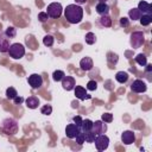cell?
<instances>
[{"label": "cell", "mask_w": 152, "mask_h": 152, "mask_svg": "<svg viewBox=\"0 0 152 152\" xmlns=\"http://www.w3.org/2000/svg\"><path fill=\"white\" fill-rule=\"evenodd\" d=\"M64 17L70 24H78L83 19V8L76 4H70L64 10Z\"/></svg>", "instance_id": "6da1fadb"}, {"label": "cell", "mask_w": 152, "mask_h": 152, "mask_svg": "<svg viewBox=\"0 0 152 152\" xmlns=\"http://www.w3.org/2000/svg\"><path fill=\"white\" fill-rule=\"evenodd\" d=\"M7 52H8V55H10L13 59H20V58H23L24 55H25V48H24V45L20 44V43H13V44L10 45Z\"/></svg>", "instance_id": "7a4b0ae2"}, {"label": "cell", "mask_w": 152, "mask_h": 152, "mask_svg": "<svg viewBox=\"0 0 152 152\" xmlns=\"http://www.w3.org/2000/svg\"><path fill=\"white\" fill-rule=\"evenodd\" d=\"M2 131L8 135L15 134L18 132V122L12 118L5 119L2 121Z\"/></svg>", "instance_id": "3957f363"}, {"label": "cell", "mask_w": 152, "mask_h": 152, "mask_svg": "<svg viewBox=\"0 0 152 152\" xmlns=\"http://www.w3.org/2000/svg\"><path fill=\"white\" fill-rule=\"evenodd\" d=\"M46 13L50 18H59L61 14H62V11H63V7L59 2H51L50 5H48V8H46Z\"/></svg>", "instance_id": "277c9868"}, {"label": "cell", "mask_w": 152, "mask_h": 152, "mask_svg": "<svg viewBox=\"0 0 152 152\" xmlns=\"http://www.w3.org/2000/svg\"><path fill=\"white\" fill-rule=\"evenodd\" d=\"M94 142H95V147H96L97 151H104L109 145V138L104 133L99 134V135L95 137Z\"/></svg>", "instance_id": "5b68a950"}, {"label": "cell", "mask_w": 152, "mask_h": 152, "mask_svg": "<svg viewBox=\"0 0 152 152\" xmlns=\"http://www.w3.org/2000/svg\"><path fill=\"white\" fill-rule=\"evenodd\" d=\"M144 42H145V37H144V33H142V32L137 31V32H133V33L131 34V40H129V43H131L132 48H134V49L140 48V46L144 44Z\"/></svg>", "instance_id": "8992f818"}, {"label": "cell", "mask_w": 152, "mask_h": 152, "mask_svg": "<svg viewBox=\"0 0 152 152\" xmlns=\"http://www.w3.org/2000/svg\"><path fill=\"white\" fill-rule=\"evenodd\" d=\"M27 82H28V84L31 86V88L38 89V88H40L42 84H43V77H42L39 74H32V75L28 76Z\"/></svg>", "instance_id": "52a82bcc"}, {"label": "cell", "mask_w": 152, "mask_h": 152, "mask_svg": "<svg viewBox=\"0 0 152 152\" xmlns=\"http://www.w3.org/2000/svg\"><path fill=\"white\" fill-rule=\"evenodd\" d=\"M131 89L134 93H145L146 89H147V86L141 80H134L132 82V84H131Z\"/></svg>", "instance_id": "ba28073f"}, {"label": "cell", "mask_w": 152, "mask_h": 152, "mask_svg": "<svg viewBox=\"0 0 152 152\" xmlns=\"http://www.w3.org/2000/svg\"><path fill=\"white\" fill-rule=\"evenodd\" d=\"M91 131H93L96 135L103 134V133H106V131H107V125H106V122H103L102 120H96L95 122H93V128H91Z\"/></svg>", "instance_id": "9c48e42d"}, {"label": "cell", "mask_w": 152, "mask_h": 152, "mask_svg": "<svg viewBox=\"0 0 152 152\" xmlns=\"http://www.w3.org/2000/svg\"><path fill=\"white\" fill-rule=\"evenodd\" d=\"M75 86H76V82H75V78L72 76H66L65 75L62 78V87H63V89L70 91V90H72L75 88Z\"/></svg>", "instance_id": "30bf717a"}, {"label": "cell", "mask_w": 152, "mask_h": 152, "mask_svg": "<svg viewBox=\"0 0 152 152\" xmlns=\"http://www.w3.org/2000/svg\"><path fill=\"white\" fill-rule=\"evenodd\" d=\"M74 90H75V95H76V97L78 99V100H87V99H90L91 96L87 93V90H86V88H83L82 86H75V88H74Z\"/></svg>", "instance_id": "8fae6325"}, {"label": "cell", "mask_w": 152, "mask_h": 152, "mask_svg": "<svg viewBox=\"0 0 152 152\" xmlns=\"http://www.w3.org/2000/svg\"><path fill=\"white\" fill-rule=\"evenodd\" d=\"M80 127L78 126H76L75 124H69V125H66V127H65V135L69 138V139H74L75 137H76V134L80 132Z\"/></svg>", "instance_id": "7c38bea8"}, {"label": "cell", "mask_w": 152, "mask_h": 152, "mask_svg": "<svg viewBox=\"0 0 152 152\" xmlns=\"http://www.w3.org/2000/svg\"><path fill=\"white\" fill-rule=\"evenodd\" d=\"M121 140L125 145H131L135 141V134L132 131H125L121 134Z\"/></svg>", "instance_id": "4fadbf2b"}, {"label": "cell", "mask_w": 152, "mask_h": 152, "mask_svg": "<svg viewBox=\"0 0 152 152\" xmlns=\"http://www.w3.org/2000/svg\"><path fill=\"white\" fill-rule=\"evenodd\" d=\"M10 45V38L4 32H0V52H7Z\"/></svg>", "instance_id": "5bb4252c"}, {"label": "cell", "mask_w": 152, "mask_h": 152, "mask_svg": "<svg viewBox=\"0 0 152 152\" xmlns=\"http://www.w3.org/2000/svg\"><path fill=\"white\" fill-rule=\"evenodd\" d=\"M80 66L83 71H89L93 69L94 66V63H93V59L90 57H83L81 61H80Z\"/></svg>", "instance_id": "9a60e30c"}, {"label": "cell", "mask_w": 152, "mask_h": 152, "mask_svg": "<svg viewBox=\"0 0 152 152\" xmlns=\"http://www.w3.org/2000/svg\"><path fill=\"white\" fill-rule=\"evenodd\" d=\"M138 10L141 12V14H151L152 13V6L147 1H140L138 4Z\"/></svg>", "instance_id": "2e32d148"}, {"label": "cell", "mask_w": 152, "mask_h": 152, "mask_svg": "<svg viewBox=\"0 0 152 152\" xmlns=\"http://www.w3.org/2000/svg\"><path fill=\"white\" fill-rule=\"evenodd\" d=\"M95 10H96V13H97V14L103 15V14H108V12H109V6H108L106 2H97Z\"/></svg>", "instance_id": "e0dca14e"}, {"label": "cell", "mask_w": 152, "mask_h": 152, "mask_svg": "<svg viewBox=\"0 0 152 152\" xmlns=\"http://www.w3.org/2000/svg\"><path fill=\"white\" fill-rule=\"evenodd\" d=\"M25 102H26V106H27L28 108L36 109V108L38 107V104H39V99L36 97V96H28Z\"/></svg>", "instance_id": "ac0fdd59"}, {"label": "cell", "mask_w": 152, "mask_h": 152, "mask_svg": "<svg viewBox=\"0 0 152 152\" xmlns=\"http://www.w3.org/2000/svg\"><path fill=\"white\" fill-rule=\"evenodd\" d=\"M99 24L102 26V27H110L112 26V19L108 14H103L100 17L99 19Z\"/></svg>", "instance_id": "d6986e66"}, {"label": "cell", "mask_w": 152, "mask_h": 152, "mask_svg": "<svg viewBox=\"0 0 152 152\" xmlns=\"http://www.w3.org/2000/svg\"><path fill=\"white\" fill-rule=\"evenodd\" d=\"M91 128H93V121L90 119H83L82 124H81V131H83L86 133V132L91 131Z\"/></svg>", "instance_id": "ffe728a7"}, {"label": "cell", "mask_w": 152, "mask_h": 152, "mask_svg": "<svg viewBox=\"0 0 152 152\" xmlns=\"http://www.w3.org/2000/svg\"><path fill=\"white\" fill-rule=\"evenodd\" d=\"M115 80L119 82V83H126L127 80H128V74L125 72V71H118L115 74Z\"/></svg>", "instance_id": "44dd1931"}, {"label": "cell", "mask_w": 152, "mask_h": 152, "mask_svg": "<svg viewBox=\"0 0 152 152\" xmlns=\"http://www.w3.org/2000/svg\"><path fill=\"white\" fill-rule=\"evenodd\" d=\"M128 17H129V19H132V20H139L140 17H141V12H140L138 8H132V10H129V12H128Z\"/></svg>", "instance_id": "7402d4cb"}, {"label": "cell", "mask_w": 152, "mask_h": 152, "mask_svg": "<svg viewBox=\"0 0 152 152\" xmlns=\"http://www.w3.org/2000/svg\"><path fill=\"white\" fill-rule=\"evenodd\" d=\"M139 20H140V24L142 26H147V25H150L152 23V15L151 14H141Z\"/></svg>", "instance_id": "603a6c76"}, {"label": "cell", "mask_w": 152, "mask_h": 152, "mask_svg": "<svg viewBox=\"0 0 152 152\" xmlns=\"http://www.w3.org/2000/svg\"><path fill=\"white\" fill-rule=\"evenodd\" d=\"M135 62H137L140 66H145V65L147 64V57H146L144 53H139V55H137V57H135Z\"/></svg>", "instance_id": "cb8c5ba5"}, {"label": "cell", "mask_w": 152, "mask_h": 152, "mask_svg": "<svg viewBox=\"0 0 152 152\" xmlns=\"http://www.w3.org/2000/svg\"><path fill=\"white\" fill-rule=\"evenodd\" d=\"M84 40H86L87 44L93 45V44L96 42V37H95V34H94L93 32H88V33L86 34V37H84Z\"/></svg>", "instance_id": "d4e9b609"}, {"label": "cell", "mask_w": 152, "mask_h": 152, "mask_svg": "<svg viewBox=\"0 0 152 152\" xmlns=\"http://www.w3.org/2000/svg\"><path fill=\"white\" fill-rule=\"evenodd\" d=\"M64 76H65V74H64V71H62V70H56V71H53V74H52V78H53L55 82L62 81V78H63Z\"/></svg>", "instance_id": "484cf974"}, {"label": "cell", "mask_w": 152, "mask_h": 152, "mask_svg": "<svg viewBox=\"0 0 152 152\" xmlns=\"http://www.w3.org/2000/svg\"><path fill=\"white\" fill-rule=\"evenodd\" d=\"M17 95H18V93H17V90H15L13 87H10V88L6 89V97H7V99L13 100Z\"/></svg>", "instance_id": "4316f807"}, {"label": "cell", "mask_w": 152, "mask_h": 152, "mask_svg": "<svg viewBox=\"0 0 152 152\" xmlns=\"http://www.w3.org/2000/svg\"><path fill=\"white\" fill-rule=\"evenodd\" d=\"M53 42H55V38L51 34H46L43 38V43H44L45 46H52L53 45Z\"/></svg>", "instance_id": "83f0119b"}, {"label": "cell", "mask_w": 152, "mask_h": 152, "mask_svg": "<svg viewBox=\"0 0 152 152\" xmlns=\"http://www.w3.org/2000/svg\"><path fill=\"white\" fill-rule=\"evenodd\" d=\"M5 34L11 39V38H14L15 37V34H17V30L13 27V26H8L7 28H6V31H5Z\"/></svg>", "instance_id": "f1b7e54d"}, {"label": "cell", "mask_w": 152, "mask_h": 152, "mask_svg": "<svg viewBox=\"0 0 152 152\" xmlns=\"http://www.w3.org/2000/svg\"><path fill=\"white\" fill-rule=\"evenodd\" d=\"M95 137H96V134H95L93 131H89V132H86V133H84V139H86V142H94Z\"/></svg>", "instance_id": "f546056e"}, {"label": "cell", "mask_w": 152, "mask_h": 152, "mask_svg": "<svg viewBox=\"0 0 152 152\" xmlns=\"http://www.w3.org/2000/svg\"><path fill=\"white\" fill-rule=\"evenodd\" d=\"M74 139H76V142H77V144L82 145L83 142H86V139H84V132L80 129V132L76 134V137H75Z\"/></svg>", "instance_id": "4dcf8cb0"}, {"label": "cell", "mask_w": 152, "mask_h": 152, "mask_svg": "<svg viewBox=\"0 0 152 152\" xmlns=\"http://www.w3.org/2000/svg\"><path fill=\"white\" fill-rule=\"evenodd\" d=\"M40 113L44 114V115H50L52 113V107L50 104H45L40 108Z\"/></svg>", "instance_id": "1f68e13d"}, {"label": "cell", "mask_w": 152, "mask_h": 152, "mask_svg": "<svg viewBox=\"0 0 152 152\" xmlns=\"http://www.w3.org/2000/svg\"><path fill=\"white\" fill-rule=\"evenodd\" d=\"M101 120L103 121V122H112L113 121V114H110V113H103L102 115H101Z\"/></svg>", "instance_id": "d6a6232c"}, {"label": "cell", "mask_w": 152, "mask_h": 152, "mask_svg": "<svg viewBox=\"0 0 152 152\" xmlns=\"http://www.w3.org/2000/svg\"><path fill=\"white\" fill-rule=\"evenodd\" d=\"M96 88H97V82L96 81H89L88 83H87V90H90V91H94V90H96Z\"/></svg>", "instance_id": "836d02e7"}, {"label": "cell", "mask_w": 152, "mask_h": 152, "mask_svg": "<svg viewBox=\"0 0 152 152\" xmlns=\"http://www.w3.org/2000/svg\"><path fill=\"white\" fill-rule=\"evenodd\" d=\"M48 18H49V15H48L46 12H39L38 13V19H39L40 23H45L48 20Z\"/></svg>", "instance_id": "e575fe53"}, {"label": "cell", "mask_w": 152, "mask_h": 152, "mask_svg": "<svg viewBox=\"0 0 152 152\" xmlns=\"http://www.w3.org/2000/svg\"><path fill=\"white\" fill-rule=\"evenodd\" d=\"M119 23H120V26H122V27H127V26L129 25V19L126 18V17H122V18H120Z\"/></svg>", "instance_id": "d590c367"}, {"label": "cell", "mask_w": 152, "mask_h": 152, "mask_svg": "<svg viewBox=\"0 0 152 152\" xmlns=\"http://www.w3.org/2000/svg\"><path fill=\"white\" fill-rule=\"evenodd\" d=\"M82 120H83V119H82L80 115H76V116H74V118H72V121H74V124H75L76 126H78L80 128H81V124H82Z\"/></svg>", "instance_id": "8d00e7d4"}, {"label": "cell", "mask_w": 152, "mask_h": 152, "mask_svg": "<svg viewBox=\"0 0 152 152\" xmlns=\"http://www.w3.org/2000/svg\"><path fill=\"white\" fill-rule=\"evenodd\" d=\"M13 101H14V103H17V104H19V103H21V102L24 101V99H23L21 96H18V95H17V96H15V97L13 99Z\"/></svg>", "instance_id": "74e56055"}, {"label": "cell", "mask_w": 152, "mask_h": 152, "mask_svg": "<svg viewBox=\"0 0 152 152\" xmlns=\"http://www.w3.org/2000/svg\"><path fill=\"white\" fill-rule=\"evenodd\" d=\"M75 2H76V4L82 5V4H86V2H87V0H75Z\"/></svg>", "instance_id": "f35d334b"}, {"label": "cell", "mask_w": 152, "mask_h": 152, "mask_svg": "<svg viewBox=\"0 0 152 152\" xmlns=\"http://www.w3.org/2000/svg\"><path fill=\"white\" fill-rule=\"evenodd\" d=\"M97 1H99V2H106L107 0H97Z\"/></svg>", "instance_id": "ab89813d"}]
</instances>
